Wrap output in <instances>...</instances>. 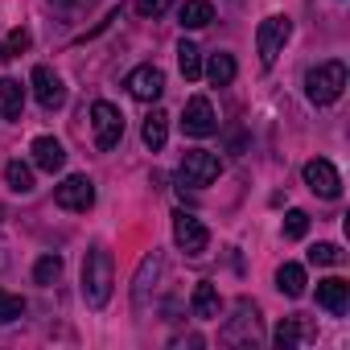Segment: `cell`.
I'll use <instances>...</instances> for the list:
<instances>
[{"instance_id": "cell-1", "label": "cell", "mask_w": 350, "mask_h": 350, "mask_svg": "<svg viewBox=\"0 0 350 350\" xmlns=\"http://www.w3.org/2000/svg\"><path fill=\"white\" fill-rule=\"evenodd\" d=\"M111 284H116V272H111L107 247H91L83 260V301L91 309H103L111 301Z\"/></svg>"}, {"instance_id": "cell-2", "label": "cell", "mask_w": 350, "mask_h": 350, "mask_svg": "<svg viewBox=\"0 0 350 350\" xmlns=\"http://www.w3.org/2000/svg\"><path fill=\"white\" fill-rule=\"evenodd\" d=\"M342 91H346V62H321V66H313L309 75H305V95L317 103V107H329V103H338L342 99Z\"/></svg>"}, {"instance_id": "cell-3", "label": "cell", "mask_w": 350, "mask_h": 350, "mask_svg": "<svg viewBox=\"0 0 350 350\" xmlns=\"http://www.w3.org/2000/svg\"><path fill=\"white\" fill-rule=\"evenodd\" d=\"M288 38H293V21L288 17H264L260 21V29H256V54H260L264 70L276 66V58H280V50H284Z\"/></svg>"}, {"instance_id": "cell-4", "label": "cell", "mask_w": 350, "mask_h": 350, "mask_svg": "<svg viewBox=\"0 0 350 350\" xmlns=\"http://www.w3.org/2000/svg\"><path fill=\"white\" fill-rule=\"evenodd\" d=\"M91 132H95V144L103 152H111L124 140V116H120V107H111L107 99L91 103Z\"/></svg>"}, {"instance_id": "cell-5", "label": "cell", "mask_w": 350, "mask_h": 350, "mask_svg": "<svg viewBox=\"0 0 350 350\" xmlns=\"http://www.w3.org/2000/svg\"><path fill=\"white\" fill-rule=\"evenodd\" d=\"M182 186H194V190H202V186H211L219 173H223V161L215 157V152H206V148H190L186 157H182Z\"/></svg>"}, {"instance_id": "cell-6", "label": "cell", "mask_w": 350, "mask_h": 350, "mask_svg": "<svg viewBox=\"0 0 350 350\" xmlns=\"http://www.w3.org/2000/svg\"><path fill=\"white\" fill-rule=\"evenodd\" d=\"M227 346H252L256 338H260V309L252 305V301H235V317L223 325V334H219Z\"/></svg>"}, {"instance_id": "cell-7", "label": "cell", "mask_w": 350, "mask_h": 350, "mask_svg": "<svg viewBox=\"0 0 350 350\" xmlns=\"http://www.w3.org/2000/svg\"><path fill=\"white\" fill-rule=\"evenodd\" d=\"M173 243H178L186 256H202V252H206V243H211V231L202 227V219H194V215L178 211V215H173Z\"/></svg>"}, {"instance_id": "cell-8", "label": "cell", "mask_w": 350, "mask_h": 350, "mask_svg": "<svg viewBox=\"0 0 350 350\" xmlns=\"http://www.w3.org/2000/svg\"><path fill=\"white\" fill-rule=\"evenodd\" d=\"M54 202L62 211H91L95 206V186L87 173H70L62 186H54Z\"/></svg>"}, {"instance_id": "cell-9", "label": "cell", "mask_w": 350, "mask_h": 350, "mask_svg": "<svg viewBox=\"0 0 350 350\" xmlns=\"http://www.w3.org/2000/svg\"><path fill=\"white\" fill-rule=\"evenodd\" d=\"M305 186L313 190V194H321V198H338L342 194V178H338V169L325 161V157H313L309 165H305Z\"/></svg>"}, {"instance_id": "cell-10", "label": "cell", "mask_w": 350, "mask_h": 350, "mask_svg": "<svg viewBox=\"0 0 350 350\" xmlns=\"http://www.w3.org/2000/svg\"><path fill=\"white\" fill-rule=\"evenodd\" d=\"M182 128H186V136H215V132H219V120H215V107H211L206 95H194V99L186 103Z\"/></svg>"}, {"instance_id": "cell-11", "label": "cell", "mask_w": 350, "mask_h": 350, "mask_svg": "<svg viewBox=\"0 0 350 350\" xmlns=\"http://www.w3.org/2000/svg\"><path fill=\"white\" fill-rule=\"evenodd\" d=\"M124 87H128L132 99L152 103V99H161V91H165V75H161L157 66H136V70L124 79Z\"/></svg>"}, {"instance_id": "cell-12", "label": "cell", "mask_w": 350, "mask_h": 350, "mask_svg": "<svg viewBox=\"0 0 350 350\" xmlns=\"http://www.w3.org/2000/svg\"><path fill=\"white\" fill-rule=\"evenodd\" d=\"M33 95H38V103L46 111H58L66 103V87H62V79L50 66H33Z\"/></svg>"}, {"instance_id": "cell-13", "label": "cell", "mask_w": 350, "mask_h": 350, "mask_svg": "<svg viewBox=\"0 0 350 350\" xmlns=\"http://www.w3.org/2000/svg\"><path fill=\"white\" fill-rule=\"evenodd\" d=\"M161 268H165L161 252H152V256H144V260H140V272H136V284H132V305H136V313H144V305H148V288L157 284Z\"/></svg>"}, {"instance_id": "cell-14", "label": "cell", "mask_w": 350, "mask_h": 350, "mask_svg": "<svg viewBox=\"0 0 350 350\" xmlns=\"http://www.w3.org/2000/svg\"><path fill=\"white\" fill-rule=\"evenodd\" d=\"M317 305L334 317H342L350 309V284L342 276H329V280H317Z\"/></svg>"}, {"instance_id": "cell-15", "label": "cell", "mask_w": 350, "mask_h": 350, "mask_svg": "<svg viewBox=\"0 0 350 350\" xmlns=\"http://www.w3.org/2000/svg\"><path fill=\"white\" fill-rule=\"evenodd\" d=\"M29 152H33V165L46 169V173H58V169L66 165V148H62V140H54V136H38Z\"/></svg>"}, {"instance_id": "cell-16", "label": "cell", "mask_w": 350, "mask_h": 350, "mask_svg": "<svg viewBox=\"0 0 350 350\" xmlns=\"http://www.w3.org/2000/svg\"><path fill=\"white\" fill-rule=\"evenodd\" d=\"M190 309H194V317L198 321H215L219 313H223V297H219V288L215 284H194V297H190Z\"/></svg>"}, {"instance_id": "cell-17", "label": "cell", "mask_w": 350, "mask_h": 350, "mask_svg": "<svg viewBox=\"0 0 350 350\" xmlns=\"http://www.w3.org/2000/svg\"><path fill=\"white\" fill-rule=\"evenodd\" d=\"M140 140L157 152V148H165V140H169V116L161 111V107H152L148 116H144V128H140Z\"/></svg>"}, {"instance_id": "cell-18", "label": "cell", "mask_w": 350, "mask_h": 350, "mask_svg": "<svg viewBox=\"0 0 350 350\" xmlns=\"http://www.w3.org/2000/svg\"><path fill=\"white\" fill-rule=\"evenodd\" d=\"M0 111H5V120H21V111H25V87L17 79H0Z\"/></svg>"}, {"instance_id": "cell-19", "label": "cell", "mask_w": 350, "mask_h": 350, "mask_svg": "<svg viewBox=\"0 0 350 350\" xmlns=\"http://www.w3.org/2000/svg\"><path fill=\"white\" fill-rule=\"evenodd\" d=\"M178 21H182V29H206L215 21L211 0H186V5L178 9Z\"/></svg>"}, {"instance_id": "cell-20", "label": "cell", "mask_w": 350, "mask_h": 350, "mask_svg": "<svg viewBox=\"0 0 350 350\" xmlns=\"http://www.w3.org/2000/svg\"><path fill=\"white\" fill-rule=\"evenodd\" d=\"M305 268L301 264H280L276 268V288L284 293V297H305Z\"/></svg>"}, {"instance_id": "cell-21", "label": "cell", "mask_w": 350, "mask_h": 350, "mask_svg": "<svg viewBox=\"0 0 350 350\" xmlns=\"http://www.w3.org/2000/svg\"><path fill=\"white\" fill-rule=\"evenodd\" d=\"M235 58L231 54H211V62H206V79L215 83V87H231L235 83Z\"/></svg>"}, {"instance_id": "cell-22", "label": "cell", "mask_w": 350, "mask_h": 350, "mask_svg": "<svg viewBox=\"0 0 350 350\" xmlns=\"http://www.w3.org/2000/svg\"><path fill=\"white\" fill-rule=\"evenodd\" d=\"M5 182L13 194H33V169L25 161H9L5 165Z\"/></svg>"}, {"instance_id": "cell-23", "label": "cell", "mask_w": 350, "mask_h": 350, "mask_svg": "<svg viewBox=\"0 0 350 350\" xmlns=\"http://www.w3.org/2000/svg\"><path fill=\"white\" fill-rule=\"evenodd\" d=\"M178 66H182V75L194 83V79H202V50L194 46V42H182L178 46Z\"/></svg>"}, {"instance_id": "cell-24", "label": "cell", "mask_w": 350, "mask_h": 350, "mask_svg": "<svg viewBox=\"0 0 350 350\" xmlns=\"http://www.w3.org/2000/svg\"><path fill=\"white\" fill-rule=\"evenodd\" d=\"M301 338H305V325H301L297 317H284V321L276 325V334H272V342H276L280 350H297Z\"/></svg>"}, {"instance_id": "cell-25", "label": "cell", "mask_w": 350, "mask_h": 350, "mask_svg": "<svg viewBox=\"0 0 350 350\" xmlns=\"http://www.w3.org/2000/svg\"><path fill=\"white\" fill-rule=\"evenodd\" d=\"M309 264H317V268H338V264H346V252H342L338 243H313V247H309Z\"/></svg>"}, {"instance_id": "cell-26", "label": "cell", "mask_w": 350, "mask_h": 350, "mask_svg": "<svg viewBox=\"0 0 350 350\" xmlns=\"http://www.w3.org/2000/svg\"><path fill=\"white\" fill-rule=\"evenodd\" d=\"M58 276H62V256H42V260L33 264V284L46 288V284H54Z\"/></svg>"}, {"instance_id": "cell-27", "label": "cell", "mask_w": 350, "mask_h": 350, "mask_svg": "<svg viewBox=\"0 0 350 350\" xmlns=\"http://www.w3.org/2000/svg\"><path fill=\"white\" fill-rule=\"evenodd\" d=\"M29 50V33L25 29H13L9 38H5V46H0V62H9V58H17V54H25Z\"/></svg>"}, {"instance_id": "cell-28", "label": "cell", "mask_w": 350, "mask_h": 350, "mask_svg": "<svg viewBox=\"0 0 350 350\" xmlns=\"http://www.w3.org/2000/svg\"><path fill=\"white\" fill-rule=\"evenodd\" d=\"M25 313V301L21 297H13V293H5L0 288V325H9V321H17Z\"/></svg>"}, {"instance_id": "cell-29", "label": "cell", "mask_w": 350, "mask_h": 350, "mask_svg": "<svg viewBox=\"0 0 350 350\" xmlns=\"http://www.w3.org/2000/svg\"><path fill=\"white\" fill-rule=\"evenodd\" d=\"M305 231H309V215H305V211H288V215H284V235H288V239H301Z\"/></svg>"}, {"instance_id": "cell-30", "label": "cell", "mask_w": 350, "mask_h": 350, "mask_svg": "<svg viewBox=\"0 0 350 350\" xmlns=\"http://www.w3.org/2000/svg\"><path fill=\"white\" fill-rule=\"evenodd\" d=\"M169 5H173V0H136V13L140 17H161Z\"/></svg>"}, {"instance_id": "cell-31", "label": "cell", "mask_w": 350, "mask_h": 350, "mask_svg": "<svg viewBox=\"0 0 350 350\" xmlns=\"http://www.w3.org/2000/svg\"><path fill=\"white\" fill-rule=\"evenodd\" d=\"M54 5H62V9H66V5H75V0H54Z\"/></svg>"}]
</instances>
